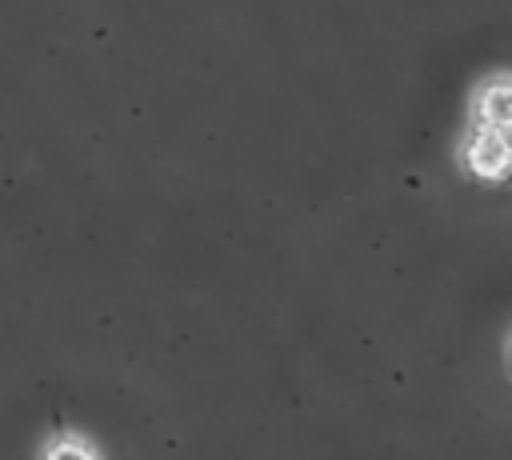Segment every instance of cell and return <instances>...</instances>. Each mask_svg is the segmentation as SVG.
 Masks as SVG:
<instances>
[{"label": "cell", "instance_id": "7a4b0ae2", "mask_svg": "<svg viewBox=\"0 0 512 460\" xmlns=\"http://www.w3.org/2000/svg\"><path fill=\"white\" fill-rule=\"evenodd\" d=\"M472 124H488V128H504L512 124V84L508 76H492L480 84L476 100H472Z\"/></svg>", "mask_w": 512, "mask_h": 460}, {"label": "cell", "instance_id": "6da1fadb", "mask_svg": "<svg viewBox=\"0 0 512 460\" xmlns=\"http://www.w3.org/2000/svg\"><path fill=\"white\" fill-rule=\"evenodd\" d=\"M460 164L476 180H504L508 164H512L508 132L504 128H488V124H472L464 144H460Z\"/></svg>", "mask_w": 512, "mask_h": 460}, {"label": "cell", "instance_id": "3957f363", "mask_svg": "<svg viewBox=\"0 0 512 460\" xmlns=\"http://www.w3.org/2000/svg\"><path fill=\"white\" fill-rule=\"evenodd\" d=\"M44 460H100L96 448H88L80 436H56L48 448H44Z\"/></svg>", "mask_w": 512, "mask_h": 460}]
</instances>
